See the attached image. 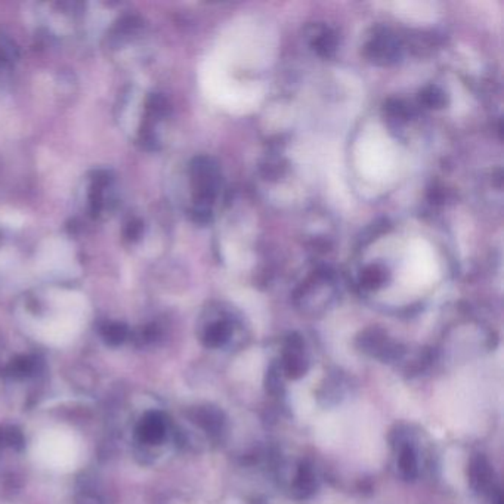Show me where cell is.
I'll list each match as a JSON object with an SVG mask.
<instances>
[{"mask_svg":"<svg viewBox=\"0 0 504 504\" xmlns=\"http://www.w3.org/2000/svg\"><path fill=\"white\" fill-rule=\"evenodd\" d=\"M191 420L212 437H219L225 429L223 413L219 408L212 407V405L194 408L191 413Z\"/></svg>","mask_w":504,"mask_h":504,"instance_id":"cell-8","label":"cell"},{"mask_svg":"<svg viewBox=\"0 0 504 504\" xmlns=\"http://www.w3.org/2000/svg\"><path fill=\"white\" fill-rule=\"evenodd\" d=\"M311 36V47L320 56L329 58L336 52L338 37L329 27H315V32Z\"/></svg>","mask_w":504,"mask_h":504,"instance_id":"cell-11","label":"cell"},{"mask_svg":"<svg viewBox=\"0 0 504 504\" xmlns=\"http://www.w3.org/2000/svg\"><path fill=\"white\" fill-rule=\"evenodd\" d=\"M364 55L377 65H391L401 56V43L391 30L377 27L364 46Z\"/></svg>","mask_w":504,"mask_h":504,"instance_id":"cell-2","label":"cell"},{"mask_svg":"<svg viewBox=\"0 0 504 504\" xmlns=\"http://www.w3.org/2000/svg\"><path fill=\"white\" fill-rule=\"evenodd\" d=\"M386 280V274L380 268V266L374 265L370 266V268L365 270L361 275V284L362 287L369 289V290H374L380 287V285Z\"/></svg>","mask_w":504,"mask_h":504,"instance_id":"cell-15","label":"cell"},{"mask_svg":"<svg viewBox=\"0 0 504 504\" xmlns=\"http://www.w3.org/2000/svg\"><path fill=\"white\" fill-rule=\"evenodd\" d=\"M127 333H129V330L122 322H107L101 329L102 339L111 346L122 344L127 338Z\"/></svg>","mask_w":504,"mask_h":504,"instance_id":"cell-12","label":"cell"},{"mask_svg":"<svg viewBox=\"0 0 504 504\" xmlns=\"http://www.w3.org/2000/svg\"><path fill=\"white\" fill-rule=\"evenodd\" d=\"M167 433V421L160 411H148L136 426V435L148 446L163 442Z\"/></svg>","mask_w":504,"mask_h":504,"instance_id":"cell-6","label":"cell"},{"mask_svg":"<svg viewBox=\"0 0 504 504\" xmlns=\"http://www.w3.org/2000/svg\"><path fill=\"white\" fill-rule=\"evenodd\" d=\"M194 209L210 210L221 190V167L212 157L199 155L191 162Z\"/></svg>","mask_w":504,"mask_h":504,"instance_id":"cell-1","label":"cell"},{"mask_svg":"<svg viewBox=\"0 0 504 504\" xmlns=\"http://www.w3.org/2000/svg\"><path fill=\"white\" fill-rule=\"evenodd\" d=\"M23 433L15 428H3L0 430V443L5 447H12V448H21L23 447Z\"/></svg>","mask_w":504,"mask_h":504,"instance_id":"cell-18","label":"cell"},{"mask_svg":"<svg viewBox=\"0 0 504 504\" xmlns=\"http://www.w3.org/2000/svg\"><path fill=\"white\" fill-rule=\"evenodd\" d=\"M36 370V361L30 357H19L9 364L8 371L15 377H25Z\"/></svg>","mask_w":504,"mask_h":504,"instance_id":"cell-17","label":"cell"},{"mask_svg":"<svg viewBox=\"0 0 504 504\" xmlns=\"http://www.w3.org/2000/svg\"><path fill=\"white\" fill-rule=\"evenodd\" d=\"M234 334V324L232 321L222 315L212 320L209 324H206L201 331V342L204 346L210 349L222 348L228 343Z\"/></svg>","mask_w":504,"mask_h":504,"instance_id":"cell-7","label":"cell"},{"mask_svg":"<svg viewBox=\"0 0 504 504\" xmlns=\"http://www.w3.org/2000/svg\"><path fill=\"white\" fill-rule=\"evenodd\" d=\"M283 371L280 369V365H271L270 370H268V374H266V380H265V384H266V391H268L271 395H280L283 392Z\"/></svg>","mask_w":504,"mask_h":504,"instance_id":"cell-16","label":"cell"},{"mask_svg":"<svg viewBox=\"0 0 504 504\" xmlns=\"http://www.w3.org/2000/svg\"><path fill=\"white\" fill-rule=\"evenodd\" d=\"M280 369L285 377L298 380L308 373L309 361L306 357L305 343L299 334H290L284 344Z\"/></svg>","mask_w":504,"mask_h":504,"instance_id":"cell-4","label":"cell"},{"mask_svg":"<svg viewBox=\"0 0 504 504\" xmlns=\"http://www.w3.org/2000/svg\"><path fill=\"white\" fill-rule=\"evenodd\" d=\"M142 228H144V226H142V222H141V221H138V219H133V221H131L129 223L126 225L124 234H126L127 239L133 241V240H138V239H140L141 234H142Z\"/></svg>","mask_w":504,"mask_h":504,"instance_id":"cell-19","label":"cell"},{"mask_svg":"<svg viewBox=\"0 0 504 504\" xmlns=\"http://www.w3.org/2000/svg\"><path fill=\"white\" fill-rule=\"evenodd\" d=\"M318 488V481L317 475H315V470L312 464L308 461H302L296 472L294 479L292 482V496L294 498L305 500L311 497L312 494Z\"/></svg>","mask_w":504,"mask_h":504,"instance_id":"cell-9","label":"cell"},{"mask_svg":"<svg viewBox=\"0 0 504 504\" xmlns=\"http://www.w3.org/2000/svg\"><path fill=\"white\" fill-rule=\"evenodd\" d=\"M419 100L420 104L428 108H442L447 104L446 94H443L438 86H428L426 89H423Z\"/></svg>","mask_w":504,"mask_h":504,"instance_id":"cell-13","label":"cell"},{"mask_svg":"<svg viewBox=\"0 0 504 504\" xmlns=\"http://www.w3.org/2000/svg\"><path fill=\"white\" fill-rule=\"evenodd\" d=\"M384 113H386L392 120L407 122L413 114V110L408 104H405L401 100H389L384 104Z\"/></svg>","mask_w":504,"mask_h":504,"instance_id":"cell-14","label":"cell"},{"mask_svg":"<svg viewBox=\"0 0 504 504\" xmlns=\"http://www.w3.org/2000/svg\"><path fill=\"white\" fill-rule=\"evenodd\" d=\"M468 475L470 487L476 492L488 494L491 497L492 494L498 490L494 485V470L491 468V464L487 460V457L482 456V454H476L475 457H472L469 463Z\"/></svg>","mask_w":504,"mask_h":504,"instance_id":"cell-5","label":"cell"},{"mask_svg":"<svg viewBox=\"0 0 504 504\" xmlns=\"http://www.w3.org/2000/svg\"><path fill=\"white\" fill-rule=\"evenodd\" d=\"M398 443H401L399 450H398L399 473L402 475V478L408 479V481H414L419 476V472H420L417 450L414 448L413 443L408 441L399 439Z\"/></svg>","mask_w":504,"mask_h":504,"instance_id":"cell-10","label":"cell"},{"mask_svg":"<svg viewBox=\"0 0 504 504\" xmlns=\"http://www.w3.org/2000/svg\"><path fill=\"white\" fill-rule=\"evenodd\" d=\"M357 344L364 353L383 362L398 361L404 353L401 346L392 342L388 338V334L380 329H369L362 331L357 340Z\"/></svg>","mask_w":504,"mask_h":504,"instance_id":"cell-3","label":"cell"}]
</instances>
